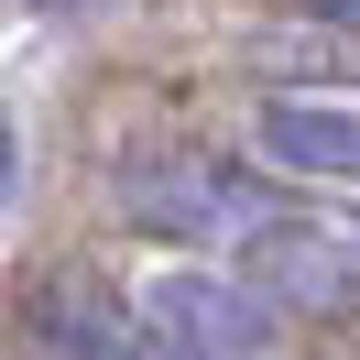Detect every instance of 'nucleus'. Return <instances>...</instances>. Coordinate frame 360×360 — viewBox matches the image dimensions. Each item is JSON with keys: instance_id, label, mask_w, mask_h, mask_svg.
I'll return each instance as SVG.
<instances>
[{"instance_id": "obj_1", "label": "nucleus", "mask_w": 360, "mask_h": 360, "mask_svg": "<svg viewBox=\"0 0 360 360\" xmlns=\"http://www.w3.org/2000/svg\"><path fill=\"white\" fill-rule=\"evenodd\" d=\"M120 207H131V229H164V240H262L273 229L262 186H240L229 164H197V153L120 164Z\"/></svg>"}, {"instance_id": "obj_2", "label": "nucleus", "mask_w": 360, "mask_h": 360, "mask_svg": "<svg viewBox=\"0 0 360 360\" xmlns=\"http://www.w3.org/2000/svg\"><path fill=\"white\" fill-rule=\"evenodd\" d=\"M142 328L175 360H262L273 349V295L229 284V273H153L142 284Z\"/></svg>"}, {"instance_id": "obj_3", "label": "nucleus", "mask_w": 360, "mask_h": 360, "mask_svg": "<svg viewBox=\"0 0 360 360\" xmlns=\"http://www.w3.org/2000/svg\"><path fill=\"white\" fill-rule=\"evenodd\" d=\"M262 153L295 175L360 186V98H262Z\"/></svg>"}, {"instance_id": "obj_4", "label": "nucleus", "mask_w": 360, "mask_h": 360, "mask_svg": "<svg viewBox=\"0 0 360 360\" xmlns=\"http://www.w3.org/2000/svg\"><path fill=\"white\" fill-rule=\"evenodd\" d=\"M11 186H22V131H11V110H0V207H11Z\"/></svg>"}, {"instance_id": "obj_5", "label": "nucleus", "mask_w": 360, "mask_h": 360, "mask_svg": "<svg viewBox=\"0 0 360 360\" xmlns=\"http://www.w3.org/2000/svg\"><path fill=\"white\" fill-rule=\"evenodd\" d=\"M153 360H175V349H153Z\"/></svg>"}, {"instance_id": "obj_6", "label": "nucleus", "mask_w": 360, "mask_h": 360, "mask_svg": "<svg viewBox=\"0 0 360 360\" xmlns=\"http://www.w3.org/2000/svg\"><path fill=\"white\" fill-rule=\"evenodd\" d=\"M349 251H360V240H349Z\"/></svg>"}]
</instances>
